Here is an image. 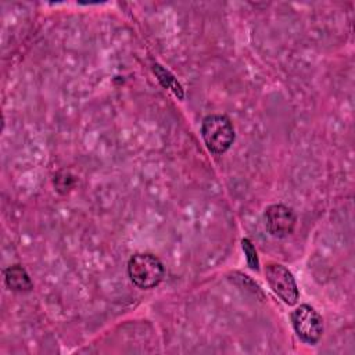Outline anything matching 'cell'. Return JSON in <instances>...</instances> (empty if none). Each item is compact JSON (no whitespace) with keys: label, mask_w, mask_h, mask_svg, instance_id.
Masks as SVG:
<instances>
[{"label":"cell","mask_w":355,"mask_h":355,"mask_svg":"<svg viewBox=\"0 0 355 355\" xmlns=\"http://www.w3.org/2000/svg\"><path fill=\"white\" fill-rule=\"evenodd\" d=\"M153 71L164 87L171 89L175 93V96H178L179 98H183V89H182L180 83L178 82V79L169 71L162 68L159 64H154Z\"/></svg>","instance_id":"cell-7"},{"label":"cell","mask_w":355,"mask_h":355,"mask_svg":"<svg viewBox=\"0 0 355 355\" xmlns=\"http://www.w3.org/2000/svg\"><path fill=\"white\" fill-rule=\"evenodd\" d=\"M265 277L273 293L288 305H294L298 301L300 291L293 273L277 262H269L265 266Z\"/></svg>","instance_id":"cell-4"},{"label":"cell","mask_w":355,"mask_h":355,"mask_svg":"<svg viewBox=\"0 0 355 355\" xmlns=\"http://www.w3.org/2000/svg\"><path fill=\"white\" fill-rule=\"evenodd\" d=\"M75 182H76L75 176L68 171H60L54 176V186L57 191L61 194L68 193L75 186Z\"/></svg>","instance_id":"cell-8"},{"label":"cell","mask_w":355,"mask_h":355,"mask_svg":"<svg viewBox=\"0 0 355 355\" xmlns=\"http://www.w3.org/2000/svg\"><path fill=\"white\" fill-rule=\"evenodd\" d=\"M201 136L209 151L222 154L233 144L236 133L233 123L227 116L212 114L202 119Z\"/></svg>","instance_id":"cell-2"},{"label":"cell","mask_w":355,"mask_h":355,"mask_svg":"<svg viewBox=\"0 0 355 355\" xmlns=\"http://www.w3.org/2000/svg\"><path fill=\"white\" fill-rule=\"evenodd\" d=\"M241 247H243V251H244V254H245L247 265H248L252 270H259V261H258L257 250H255L254 244L251 243V240H250V239H243V240H241Z\"/></svg>","instance_id":"cell-9"},{"label":"cell","mask_w":355,"mask_h":355,"mask_svg":"<svg viewBox=\"0 0 355 355\" xmlns=\"http://www.w3.org/2000/svg\"><path fill=\"white\" fill-rule=\"evenodd\" d=\"M4 283L12 291H31L33 283L21 265H12L4 269Z\"/></svg>","instance_id":"cell-6"},{"label":"cell","mask_w":355,"mask_h":355,"mask_svg":"<svg viewBox=\"0 0 355 355\" xmlns=\"http://www.w3.org/2000/svg\"><path fill=\"white\" fill-rule=\"evenodd\" d=\"M266 229L273 237H287L295 227V214L284 204L269 205L265 211Z\"/></svg>","instance_id":"cell-5"},{"label":"cell","mask_w":355,"mask_h":355,"mask_svg":"<svg viewBox=\"0 0 355 355\" xmlns=\"http://www.w3.org/2000/svg\"><path fill=\"white\" fill-rule=\"evenodd\" d=\"M291 323L297 336L306 344H316L323 334V319L319 312L302 304L291 312Z\"/></svg>","instance_id":"cell-3"},{"label":"cell","mask_w":355,"mask_h":355,"mask_svg":"<svg viewBox=\"0 0 355 355\" xmlns=\"http://www.w3.org/2000/svg\"><path fill=\"white\" fill-rule=\"evenodd\" d=\"M128 275L136 287L150 290L161 283L165 269L162 262L155 255L139 252L129 259Z\"/></svg>","instance_id":"cell-1"}]
</instances>
